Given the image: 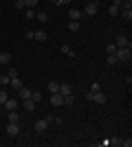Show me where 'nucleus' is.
Segmentation results:
<instances>
[{"label":"nucleus","instance_id":"nucleus-22","mask_svg":"<svg viewBox=\"0 0 132 147\" xmlns=\"http://www.w3.org/2000/svg\"><path fill=\"white\" fill-rule=\"evenodd\" d=\"M38 2H40V0H24L26 9H35V7H38Z\"/></svg>","mask_w":132,"mask_h":147},{"label":"nucleus","instance_id":"nucleus-10","mask_svg":"<svg viewBox=\"0 0 132 147\" xmlns=\"http://www.w3.org/2000/svg\"><path fill=\"white\" fill-rule=\"evenodd\" d=\"M33 127H35V132H44V129L49 127V123H46V119H40V121H35Z\"/></svg>","mask_w":132,"mask_h":147},{"label":"nucleus","instance_id":"nucleus-1","mask_svg":"<svg viewBox=\"0 0 132 147\" xmlns=\"http://www.w3.org/2000/svg\"><path fill=\"white\" fill-rule=\"evenodd\" d=\"M86 97H88V101H93V103H97V105H104V103L108 101L106 92H101V90H97V92H88Z\"/></svg>","mask_w":132,"mask_h":147},{"label":"nucleus","instance_id":"nucleus-8","mask_svg":"<svg viewBox=\"0 0 132 147\" xmlns=\"http://www.w3.org/2000/svg\"><path fill=\"white\" fill-rule=\"evenodd\" d=\"M114 44H117V49H121V46H130V40H128L126 35H117Z\"/></svg>","mask_w":132,"mask_h":147},{"label":"nucleus","instance_id":"nucleus-19","mask_svg":"<svg viewBox=\"0 0 132 147\" xmlns=\"http://www.w3.org/2000/svg\"><path fill=\"white\" fill-rule=\"evenodd\" d=\"M60 51H62L64 55H68V57H73V55H75V53L70 51V46H68V44H62V49H60Z\"/></svg>","mask_w":132,"mask_h":147},{"label":"nucleus","instance_id":"nucleus-29","mask_svg":"<svg viewBox=\"0 0 132 147\" xmlns=\"http://www.w3.org/2000/svg\"><path fill=\"white\" fill-rule=\"evenodd\" d=\"M108 143L117 147V145H121V138H119V136H112V138H110V141H108Z\"/></svg>","mask_w":132,"mask_h":147},{"label":"nucleus","instance_id":"nucleus-23","mask_svg":"<svg viewBox=\"0 0 132 147\" xmlns=\"http://www.w3.org/2000/svg\"><path fill=\"white\" fill-rule=\"evenodd\" d=\"M123 20H126V22L132 20V9H123Z\"/></svg>","mask_w":132,"mask_h":147},{"label":"nucleus","instance_id":"nucleus-15","mask_svg":"<svg viewBox=\"0 0 132 147\" xmlns=\"http://www.w3.org/2000/svg\"><path fill=\"white\" fill-rule=\"evenodd\" d=\"M46 88H49L51 94H53V92H60V84H57V81H49V86H46Z\"/></svg>","mask_w":132,"mask_h":147},{"label":"nucleus","instance_id":"nucleus-32","mask_svg":"<svg viewBox=\"0 0 132 147\" xmlns=\"http://www.w3.org/2000/svg\"><path fill=\"white\" fill-rule=\"evenodd\" d=\"M7 75H9V77H18V70H16V68H7Z\"/></svg>","mask_w":132,"mask_h":147},{"label":"nucleus","instance_id":"nucleus-9","mask_svg":"<svg viewBox=\"0 0 132 147\" xmlns=\"http://www.w3.org/2000/svg\"><path fill=\"white\" fill-rule=\"evenodd\" d=\"M60 94H62V97L73 94V86H70V84H60Z\"/></svg>","mask_w":132,"mask_h":147},{"label":"nucleus","instance_id":"nucleus-34","mask_svg":"<svg viewBox=\"0 0 132 147\" xmlns=\"http://www.w3.org/2000/svg\"><path fill=\"white\" fill-rule=\"evenodd\" d=\"M121 5H123V9H132V0H123Z\"/></svg>","mask_w":132,"mask_h":147},{"label":"nucleus","instance_id":"nucleus-20","mask_svg":"<svg viewBox=\"0 0 132 147\" xmlns=\"http://www.w3.org/2000/svg\"><path fill=\"white\" fill-rule=\"evenodd\" d=\"M31 99H33V101H35V103H40V101H42V92H40V90L31 92Z\"/></svg>","mask_w":132,"mask_h":147},{"label":"nucleus","instance_id":"nucleus-11","mask_svg":"<svg viewBox=\"0 0 132 147\" xmlns=\"http://www.w3.org/2000/svg\"><path fill=\"white\" fill-rule=\"evenodd\" d=\"M49 37V33H44V31H33V40H38V42H44Z\"/></svg>","mask_w":132,"mask_h":147},{"label":"nucleus","instance_id":"nucleus-39","mask_svg":"<svg viewBox=\"0 0 132 147\" xmlns=\"http://www.w3.org/2000/svg\"><path fill=\"white\" fill-rule=\"evenodd\" d=\"M93 2H97V0H93Z\"/></svg>","mask_w":132,"mask_h":147},{"label":"nucleus","instance_id":"nucleus-30","mask_svg":"<svg viewBox=\"0 0 132 147\" xmlns=\"http://www.w3.org/2000/svg\"><path fill=\"white\" fill-rule=\"evenodd\" d=\"M24 16H26L29 20H33V18H35V9H26V13H24Z\"/></svg>","mask_w":132,"mask_h":147},{"label":"nucleus","instance_id":"nucleus-2","mask_svg":"<svg viewBox=\"0 0 132 147\" xmlns=\"http://www.w3.org/2000/svg\"><path fill=\"white\" fill-rule=\"evenodd\" d=\"M117 59H119V64L121 61H130V57H132V53H130V46H121V49H117Z\"/></svg>","mask_w":132,"mask_h":147},{"label":"nucleus","instance_id":"nucleus-31","mask_svg":"<svg viewBox=\"0 0 132 147\" xmlns=\"http://www.w3.org/2000/svg\"><path fill=\"white\" fill-rule=\"evenodd\" d=\"M121 147H132V141L130 138H121Z\"/></svg>","mask_w":132,"mask_h":147},{"label":"nucleus","instance_id":"nucleus-14","mask_svg":"<svg viewBox=\"0 0 132 147\" xmlns=\"http://www.w3.org/2000/svg\"><path fill=\"white\" fill-rule=\"evenodd\" d=\"M68 18L70 20H79V18H82V11H77V9H68Z\"/></svg>","mask_w":132,"mask_h":147},{"label":"nucleus","instance_id":"nucleus-24","mask_svg":"<svg viewBox=\"0 0 132 147\" xmlns=\"http://www.w3.org/2000/svg\"><path fill=\"white\" fill-rule=\"evenodd\" d=\"M108 13H110V16H119V7L110 5V7H108Z\"/></svg>","mask_w":132,"mask_h":147},{"label":"nucleus","instance_id":"nucleus-17","mask_svg":"<svg viewBox=\"0 0 132 147\" xmlns=\"http://www.w3.org/2000/svg\"><path fill=\"white\" fill-rule=\"evenodd\" d=\"M0 84H2V86L7 88V86H9V84H11V77H9V75H7V73H5V75H0Z\"/></svg>","mask_w":132,"mask_h":147},{"label":"nucleus","instance_id":"nucleus-18","mask_svg":"<svg viewBox=\"0 0 132 147\" xmlns=\"http://www.w3.org/2000/svg\"><path fill=\"white\" fill-rule=\"evenodd\" d=\"M11 61V53H0V64H9Z\"/></svg>","mask_w":132,"mask_h":147},{"label":"nucleus","instance_id":"nucleus-28","mask_svg":"<svg viewBox=\"0 0 132 147\" xmlns=\"http://www.w3.org/2000/svg\"><path fill=\"white\" fill-rule=\"evenodd\" d=\"M108 64H110V66H114V64H119L117 55H108Z\"/></svg>","mask_w":132,"mask_h":147},{"label":"nucleus","instance_id":"nucleus-35","mask_svg":"<svg viewBox=\"0 0 132 147\" xmlns=\"http://www.w3.org/2000/svg\"><path fill=\"white\" fill-rule=\"evenodd\" d=\"M97 90H101V86L99 84H93V86H90V92H97Z\"/></svg>","mask_w":132,"mask_h":147},{"label":"nucleus","instance_id":"nucleus-37","mask_svg":"<svg viewBox=\"0 0 132 147\" xmlns=\"http://www.w3.org/2000/svg\"><path fill=\"white\" fill-rule=\"evenodd\" d=\"M70 0H57V5H68Z\"/></svg>","mask_w":132,"mask_h":147},{"label":"nucleus","instance_id":"nucleus-3","mask_svg":"<svg viewBox=\"0 0 132 147\" xmlns=\"http://www.w3.org/2000/svg\"><path fill=\"white\" fill-rule=\"evenodd\" d=\"M97 11H99V7H97V2H93V0L84 7V13H86V16H90V18H93V16H97Z\"/></svg>","mask_w":132,"mask_h":147},{"label":"nucleus","instance_id":"nucleus-33","mask_svg":"<svg viewBox=\"0 0 132 147\" xmlns=\"http://www.w3.org/2000/svg\"><path fill=\"white\" fill-rule=\"evenodd\" d=\"M16 9H26L24 0H16Z\"/></svg>","mask_w":132,"mask_h":147},{"label":"nucleus","instance_id":"nucleus-12","mask_svg":"<svg viewBox=\"0 0 132 147\" xmlns=\"http://www.w3.org/2000/svg\"><path fill=\"white\" fill-rule=\"evenodd\" d=\"M35 20H40V22H49V13H46V11H35Z\"/></svg>","mask_w":132,"mask_h":147},{"label":"nucleus","instance_id":"nucleus-6","mask_svg":"<svg viewBox=\"0 0 132 147\" xmlns=\"http://www.w3.org/2000/svg\"><path fill=\"white\" fill-rule=\"evenodd\" d=\"M51 105H64V97L60 92H53V94H51Z\"/></svg>","mask_w":132,"mask_h":147},{"label":"nucleus","instance_id":"nucleus-7","mask_svg":"<svg viewBox=\"0 0 132 147\" xmlns=\"http://www.w3.org/2000/svg\"><path fill=\"white\" fill-rule=\"evenodd\" d=\"M22 105H24V110H26V112H33L38 103H35V101H33V99L29 97V99H22Z\"/></svg>","mask_w":132,"mask_h":147},{"label":"nucleus","instance_id":"nucleus-4","mask_svg":"<svg viewBox=\"0 0 132 147\" xmlns=\"http://www.w3.org/2000/svg\"><path fill=\"white\" fill-rule=\"evenodd\" d=\"M18 132H20V125H18V123H13V121H9V125H7V134H9V136H18Z\"/></svg>","mask_w":132,"mask_h":147},{"label":"nucleus","instance_id":"nucleus-5","mask_svg":"<svg viewBox=\"0 0 132 147\" xmlns=\"http://www.w3.org/2000/svg\"><path fill=\"white\" fill-rule=\"evenodd\" d=\"M2 105H5V110H7V112H11V110H18V105H20V103L16 101V99H7Z\"/></svg>","mask_w":132,"mask_h":147},{"label":"nucleus","instance_id":"nucleus-36","mask_svg":"<svg viewBox=\"0 0 132 147\" xmlns=\"http://www.w3.org/2000/svg\"><path fill=\"white\" fill-rule=\"evenodd\" d=\"M24 37L26 40H33V31H24Z\"/></svg>","mask_w":132,"mask_h":147},{"label":"nucleus","instance_id":"nucleus-13","mask_svg":"<svg viewBox=\"0 0 132 147\" xmlns=\"http://www.w3.org/2000/svg\"><path fill=\"white\" fill-rule=\"evenodd\" d=\"M18 92H20V99H29V97H31V90H29V88H24V86L18 88Z\"/></svg>","mask_w":132,"mask_h":147},{"label":"nucleus","instance_id":"nucleus-25","mask_svg":"<svg viewBox=\"0 0 132 147\" xmlns=\"http://www.w3.org/2000/svg\"><path fill=\"white\" fill-rule=\"evenodd\" d=\"M106 51H108V55H114V53H117V44H114V42H112V44H108V49H106Z\"/></svg>","mask_w":132,"mask_h":147},{"label":"nucleus","instance_id":"nucleus-38","mask_svg":"<svg viewBox=\"0 0 132 147\" xmlns=\"http://www.w3.org/2000/svg\"><path fill=\"white\" fill-rule=\"evenodd\" d=\"M49 2H53V5H57V0H49Z\"/></svg>","mask_w":132,"mask_h":147},{"label":"nucleus","instance_id":"nucleus-27","mask_svg":"<svg viewBox=\"0 0 132 147\" xmlns=\"http://www.w3.org/2000/svg\"><path fill=\"white\" fill-rule=\"evenodd\" d=\"M18 112H16V110H11V112H9V121H13V123H18Z\"/></svg>","mask_w":132,"mask_h":147},{"label":"nucleus","instance_id":"nucleus-26","mask_svg":"<svg viewBox=\"0 0 132 147\" xmlns=\"http://www.w3.org/2000/svg\"><path fill=\"white\" fill-rule=\"evenodd\" d=\"M7 99H9V94H7V88H2V90H0V103H5Z\"/></svg>","mask_w":132,"mask_h":147},{"label":"nucleus","instance_id":"nucleus-16","mask_svg":"<svg viewBox=\"0 0 132 147\" xmlns=\"http://www.w3.org/2000/svg\"><path fill=\"white\" fill-rule=\"evenodd\" d=\"M68 29L73 31V33H77V31H79V20H70V22H68Z\"/></svg>","mask_w":132,"mask_h":147},{"label":"nucleus","instance_id":"nucleus-21","mask_svg":"<svg viewBox=\"0 0 132 147\" xmlns=\"http://www.w3.org/2000/svg\"><path fill=\"white\" fill-rule=\"evenodd\" d=\"M9 86H13V88H22V81H20V77H11V84Z\"/></svg>","mask_w":132,"mask_h":147}]
</instances>
